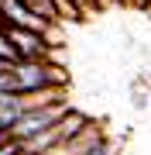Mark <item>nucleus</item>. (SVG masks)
<instances>
[{"mask_svg": "<svg viewBox=\"0 0 151 155\" xmlns=\"http://www.w3.org/2000/svg\"><path fill=\"white\" fill-rule=\"evenodd\" d=\"M62 79H65V72L55 69L45 59H38V62H17V66H14V90H17V97L55 90Z\"/></svg>", "mask_w": 151, "mask_h": 155, "instance_id": "nucleus-1", "label": "nucleus"}, {"mask_svg": "<svg viewBox=\"0 0 151 155\" xmlns=\"http://www.w3.org/2000/svg\"><path fill=\"white\" fill-rule=\"evenodd\" d=\"M4 141H11V131H4V127H0V145Z\"/></svg>", "mask_w": 151, "mask_h": 155, "instance_id": "nucleus-7", "label": "nucleus"}, {"mask_svg": "<svg viewBox=\"0 0 151 155\" xmlns=\"http://www.w3.org/2000/svg\"><path fill=\"white\" fill-rule=\"evenodd\" d=\"M0 69H14V66H11V62H4V59H0Z\"/></svg>", "mask_w": 151, "mask_h": 155, "instance_id": "nucleus-8", "label": "nucleus"}, {"mask_svg": "<svg viewBox=\"0 0 151 155\" xmlns=\"http://www.w3.org/2000/svg\"><path fill=\"white\" fill-rule=\"evenodd\" d=\"M7 35H11L17 55L21 62H38L48 55V38L41 31H31V28H14V24H7Z\"/></svg>", "mask_w": 151, "mask_h": 155, "instance_id": "nucleus-4", "label": "nucleus"}, {"mask_svg": "<svg viewBox=\"0 0 151 155\" xmlns=\"http://www.w3.org/2000/svg\"><path fill=\"white\" fill-rule=\"evenodd\" d=\"M86 124H90V121H86L79 110H69L55 127H48V131H41V134H34V138L21 141V148H24V155H45L52 148H58V145L72 141L79 131H86Z\"/></svg>", "mask_w": 151, "mask_h": 155, "instance_id": "nucleus-2", "label": "nucleus"}, {"mask_svg": "<svg viewBox=\"0 0 151 155\" xmlns=\"http://www.w3.org/2000/svg\"><path fill=\"white\" fill-rule=\"evenodd\" d=\"M69 114V107L62 104H48V107H38V110H28L17 121V127H14V138L17 141H28V138H34V134H41V131H48V127H55L62 117Z\"/></svg>", "mask_w": 151, "mask_h": 155, "instance_id": "nucleus-3", "label": "nucleus"}, {"mask_svg": "<svg viewBox=\"0 0 151 155\" xmlns=\"http://www.w3.org/2000/svg\"><path fill=\"white\" fill-rule=\"evenodd\" d=\"M72 4H76V7H79V11H90V7H93V4H96V0H72Z\"/></svg>", "mask_w": 151, "mask_h": 155, "instance_id": "nucleus-6", "label": "nucleus"}, {"mask_svg": "<svg viewBox=\"0 0 151 155\" xmlns=\"http://www.w3.org/2000/svg\"><path fill=\"white\" fill-rule=\"evenodd\" d=\"M24 4L31 7L38 17H45L48 24H55V21H62V11H58V4L55 0H24Z\"/></svg>", "mask_w": 151, "mask_h": 155, "instance_id": "nucleus-5", "label": "nucleus"}]
</instances>
